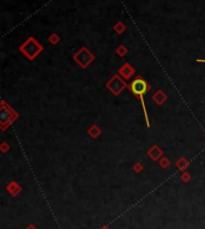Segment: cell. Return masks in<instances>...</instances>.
<instances>
[{"label": "cell", "mask_w": 205, "mask_h": 229, "mask_svg": "<svg viewBox=\"0 0 205 229\" xmlns=\"http://www.w3.org/2000/svg\"><path fill=\"white\" fill-rule=\"evenodd\" d=\"M134 68L131 66L129 62H126L125 65H123L121 67H120V70H119V74H121L125 79H130L131 77L134 74Z\"/></svg>", "instance_id": "6"}, {"label": "cell", "mask_w": 205, "mask_h": 229, "mask_svg": "<svg viewBox=\"0 0 205 229\" xmlns=\"http://www.w3.org/2000/svg\"><path fill=\"white\" fill-rule=\"evenodd\" d=\"M148 155L150 156V158H152L154 161H157L158 158L163 155V152L160 150V148H158L157 145H154V146H151V149L148 151Z\"/></svg>", "instance_id": "7"}, {"label": "cell", "mask_w": 205, "mask_h": 229, "mask_svg": "<svg viewBox=\"0 0 205 229\" xmlns=\"http://www.w3.org/2000/svg\"><path fill=\"white\" fill-rule=\"evenodd\" d=\"M1 113H0V121H1V130L5 131L7 126H10L17 119V113H14L10 107H7L5 101L1 102Z\"/></svg>", "instance_id": "3"}, {"label": "cell", "mask_w": 205, "mask_h": 229, "mask_svg": "<svg viewBox=\"0 0 205 229\" xmlns=\"http://www.w3.org/2000/svg\"><path fill=\"white\" fill-rule=\"evenodd\" d=\"M59 40H60V39H59V36H58V35H55V34L52 35V36H50V39H49V41H50L53 45H55L56 42H59Z\"/></svg>", "instance_id": "13"}, {"label": "cell", "mask_w": 205, "mask_h": 229, "mask_svg": "<svg viewBox=\"0 0 205 229\" xmlns=\"http://www.w3.org/2000/svg\"><path fill=\"white\" fill-rule=\"evenodd\" d=\"M89 135L92 137V138H96V137H98L100 136V133H101V130H100V127H97L96 125H92L91 127L89 128Z\"/></svg>", "instance_id": "9"}, {"label": "cell", "mask_w": 205, "mask_h": 229, "mask_svg": "<svg viewBox=\"0 0 205 229\" xmlns=\"http://www.w3.org/2000/svg\"><path fill=\"white\" fill-rule=\"evenodd\" d=\"M160 164H161V167H163V168H167V167L169 166V161H168L167 158H162V160L160 161Z\"/></svg>", "instance_id": "14"}, {"label": "cell", "mask_w": 205, "mask_h": 229, "mask_svg": "<svg viewBox=\"0 0 205 229\" xmlns=\"http://www.w3.org/2000/svg\"><path fill=\"white\" fill-rule=\"evenodd\" d=\"M28 229H35L34 227H30V228H28Z\"/></svg>", "instance_id": "16"}, {"label": "cell", "mask_w": 205, "mask_h": 229, "mask_svg": "<svg viewBox=\"0 0 205 229\" xmlns=\"http://www.w3.org/2000/svg\"><path fill=\"white\" fill-rule=\"evenodd\" d=\"M116 53L119 54V55H121V56H124L125 54L127 53V49H126V47H124V46H119V48L116 49Z\"/></svg>", "instance_id": "11"}, {"label": "cell", "mask_w": 205, "mask_h": 229, "mask_svg": "<svg viewBox=\"0 0 205 229\" xmlns=\"http://www.w3.org/2000/svg\"><path fill=\"white\" fill-rule=\"evenodd\" d=\"M19 51L27 56L29 60H34L35 58L43 51V47H42L41 43H39L35 40V37H29L19 47Z\"/></svg>", "instance_id": "2"}, {"label": "cell", "mask_w": 205, "mask_h": 229, "mask_svg": "<svg viewBox=\"0 0 205 229\" xmlns=\"http://www.w3.org/2000/svg\"><path fill=\"white\" fill-rule=\"evenodd\" d=\"M106 87L109 89L110 91L115 95V96H118V95L121 94V91H123L126 87H129V85L125 83V81L121 79V77H120L119 74H114L109 81L106 83Z\"/></svg>", "instance_id": "4"}, {"label": "cell", "mask_w": 205, "mask_h": 229, "mask_svg": "<svg viewBox=\"0 0 205 229\" xmlns=\"http://www.w3.org/2000/svg\"><path fill=\"white\" fill-rule=\"evenodd\" d=\"M197 61H198V62H205L204 59H198V60H197Z\"/></svg>", "instance_id": "15"}, {"label": "cell", "mask_w": 205, "mask_h": 229, "mask_svg": "<svg viewBox=\"0 0 205 229\" xmlns=\"http://www.w3.org/2000/svg\"><path fill=\"white\" fill-rule=\"evenodd\" d=\"M127 88L130 89V91L132 94L136 96L137 99L140 100V103H142V107H143L144 110V118H145V122L148 126H150V121H149V116H148V113H146V107H145V101H144V95L146 94L149 90L151 89L150 84L145 81L144 78H142L140 76L136 77L133 81L131 82L129 84Z\"/></svg>", "instance_id": "1"}, {"label": "cell", "mask_w": 205, "mask_h": 229, "mask_svg": "<svg viewBox=\"0 0 205 229\" xmlns=\"http://www.w3.org/2000/svg\"><path fill=\"white\" fill-rule=\"evenodd\" d=\"M94 58H95V56L90 53L85 47H83L79 52H77V53L73 55V60H75L77 64H79V66L82 68L88 67L90 65V62L94 60Z\"/></svg>", "instance_id": "5"}, {"label": "cell", "mask_w": 205, "mask_h": 229, "mask_svg": "<svg viewBox=\"0 0 205 229\" xmlns=\"http://www.w3.org/2000/svg\"><path fill=\"white\" fill-rule=\"evenodd\" d=\"M176 164H178V167H179V168H180V169H181V168H186V167L188 166V162L186 161L185 158H180V160H179V161H178V163H176Z\"/></svg>", "instance_id": "10"}, {"label": "cell", "mask_w": 205, "mask_h": 229, "mask_svg": "<svg viewBox=\"0 0 205 229\" xmlns=\"http://www.w3.org/2000/svg\"><path fill=\"white\" fill-rule=\"evenodd\" d=\"M114 29H115L116 30V33H119V34H120V33H123L124 31V29H125V27H124L123 24H121V23H118V24H116L115 27H114Z\"/></svg>", "instance_id": "12"}, {"label": "cell", "mask_w": 205, "mask_h": 229, "mask_svg": "<svg viewBox=\"0 0 205 229\" xmlns=\"http://www.w3.org/2000/svg\"><path fill=\"white\" fill-rule=\"evenodd\" d=\"M152 100L156 102L158 106H161V104H163V102L167 100V95L164 94L162 90H158L157 93L152 96Z\"/></svg>", "instance_id": "8"}]
</instances>
